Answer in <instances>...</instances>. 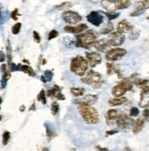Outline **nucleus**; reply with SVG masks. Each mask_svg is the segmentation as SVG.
Here are the masks:
<instances>
[{
  "mask_svg": "<svg viewBox=\"0 0 149 151\" xmlns=\"http://www.w3.org/2000/svg\"><path fill=\"white\" fill-rule=\"evenodd\" d=\"M38 101L41 102L43 104H47V99H46V93H45V91L44 90H41L40 93H39L38 97H37Z\"/></svg>",
  "mask_w": 149,
  "mask_h": 151,
  "instance_id": "nucleus-31",
  "label": "nucleus"
},
{
  "mask_svg": "<svg viewBox=\"0 0 149 151\" xmlns=\"http://www.w3.org/2000/svg\"><path fill=\"white\" fill-rule=\"evenodd\" d=\"M96 149H99V150H108V148L102 147H96Z\"/></svg>",
  "mask_w": 149,
  "mask_h": 151,
  "instance_id": "nucleus-45",
  "label": "nucleus"
},
{
  "mask_svg": "<svg viewBox=\"0 0 149 151\" xmlns=\"http://www.w3.org/2000/svg\"><path fill=\"white\" fill-rule=\"evenodd\" d=\"M58 36H59V32H58L57 30L53 29V30H51V31L49 33V37H48V40H53V39L57 38Z\"/></svg>",
  "mask_w": 149,
  "mask_h": 151,
  "instance_id": "nucleus-36",
  "label": "nucleus"
},
{
  "mask_svg": "<svg viewBox=\"0 0 149 151\" xmlns=\"http://www.w3.org/2000/svg\"><path fill=\"white\" fill-rule=\"evenodd\" d=\"M19 10H17V8H16V9H14L13 11H12V13H11V15H10V17H12V19H14V20H17V16H19Z\"/></svg>",
  "mask_w": 149,
  "mask_h": 151,
  "instance_id": "nucleus-41",
  "label": "nucleus"
},
{
  "mask_svg": "<svg viewBox=\"0 0 149 151\" xmlns=\"http://www.w3.org/2000/svg\"><path fill=\"white\" fill-rule=\"evenodd\" d=\"M29 110H30V111H31V110H35V104H32V106L30 107V109H29Z\"/></svg>",
  "mask_w": 149,
  "mask_h": 151,
  "instance_id": "nucleus-46",
  "label": "nucleus"
},
{
  "mask_svg": "<svg viewBox=\"0 0 149 151\" xmlns=\"http://www.w3.org/2000/svg\"><path fill=\"white\" fill-rule=\"evenodd\" d=\"M19 70H21V72L27 73L28 75L31 76V77H34L35 75H36V73H35L34 70L29 66V65H22L20 64V69Z\"/></svg>",
  "mask_w": 149,
  "mask_h": 151,
  "instance_id": "nucleus-23",
  "label": "nucleus"
},
{
  "mask_svg": "<svg viewBox=\"0 0 149 151\" xmlns=\"http://www.w3.org/2000/svg\"><path fill=\"white\" fill-rule=\"evenodd\" d=\"M98 100V95L96 94H87L85 95L84 97L81 99H77V100H74V103L75 104H93L94 103H96Z\"/></svg>",
  "mask_w": 149,
  "mask_h": 151,
  "instance_id": "nucleus-14",
  "label": "nucleus"
},
{
  "mask_svg": "<svg viewBox=\"0 0 149 151\" xmlns=\"http://www.w3.org/2000/svg\"><path fill=\"white\" fill-rule=\"evenodd\" d=\"M63 20L71 25H74L82 20V16L74 11H66L62 14Z\"/></svg>",
  "mask_w": 149,
  "mask_h": 151,
  "instance_id": "nucleus-9",
  "label": "nucleus"
},
{
  "mask_svg": "<svg viewBox=\"0 0 149 151\" xmlns=\"http://www.w3.org/2000/svg\"><path fill=\"white\" fill-rule=\"evenodd\" d=\"M147 19H148V20H149V17H147Z\"/></svg>",
  "mask_w": 149,
  "mask_h": 151,
  "instance_id": "nucleus-52",
  "label": "nucleus"
},
{
  "mask_svg": "<svg viewBox=\"0 0 149 151\" xmlns=\"http://www.w3.org/2000/svg\"><path fill=\"white\" fill-rule=\"evenodd\" d=\"M112 30H113V25H112L111 22H109V23L101 30V33H102V34H109V33L112 32Z\"/></svg>",
  "mask_w": 149,
  "mask_h": 151,
  "instance_id": "nucleus-30",
  "label": "nucleus"
},
{
  "mask_svg": "<svg viewBox=\"0 0 149 151\" xmlns=\"http://www.w3.org/2000/svg\"><path fill=\"white\" fill-rule=\"evenodd\" d=\"M82 82L84 83L85 84L92 85V88H100L103 84V81L102 79V75L94 70H90L86 73L84 77L82 78Z\"/></svg>",
  "mask_w": 149,
  "mask_h": 151,
  "instance_id": "nucleus-5",
  "label": "nucleus"
},
{
  "mask_svg": "<svg viewBox=\"0 0 149 151\" xmlns=\"http://www.w3.org/2000/svg\"><path fill=\"white\" fill-rule=\"evenodd\" d=\"M24 109H25V106H24V105H21V107H20V111H21V112H23V111H24Z\"/></svg>",
  "mask_w": 149,
  "mask_h": 151,
  "instance_id": "nucleus-48",
  "label": "nucleus"
},
{
  "mask_svg": "<svg viewBox=\"0 0 149 151\" xmlns=\"http://www.w3.org/2000/svg\"><path fill=\"white\" fill-rule=\"evenodd\" d=\"M111 46H120L122 43L125 42V36L122 34L119 33V32H112L110 34V36L108 38Z\"/></svg>",
  "mask_w": 149,
  "mask_h": 151,
  "instance_id": "nucleus-11",
  "label": "nucleus"
},
{
  "mask_svg": "<svg viewBox=\"0 0 149 151\" xmlns=\"http://www.w3.org/2000/svg\"><path fill=\"white\" fill-rule=\"evenodd\" d=\"M92 46L100 51H104L106 50L109 46H111L110 44V41L108 39H102L100 40H97V41H94V43L92 44Z\"/></svg>",
  "mask_w": 149,
  "mask_h": 151,
  "instance_id": "nucleus-17",
  "label": "nucleus"
},
{
  "mask_svg": "<svg viewBox=\"0 0 149 151\" xmlns=\"http://www.w3.org/2000/svg\"><path fill=\"white\" fill-rule=\"evenodd\" d=\"M102 6L108 12H115L118 9H125L131 6L130 0H102Z\"/></svg>",
  "mask_w": 149,
  "mask_h": 151,
  "instance_id": "nucleus-3",
  "label": "nucleus"
},
{
  "mask_svg": "<svg viewBox=\"0 0 149 151\" xmlns=\"http://www.w3.org/2000/svg\"><path fill=\"white\" fill-rule=\"evenodd\" d=\"M133 89V84L128 80H124L120 82L117 85H115L112 89V93L115 97H121L124 95L127 91H131Z\"/></svg>",
  "mask_w": 149,
  "mask_h": 151,
  "instance_id": "nucleus-6",
  "label": "nucleus"
},
{
  "mask_svg": "<svg viewBox=\"0 0 149 151\" xmlns=\"http://www.w3.org/2000/svg\"><path fill=\"white\" fill-rule=\"evenodd\" d=\"M46 127V133H47V137H48V140L50 141L52 138H54L56 137V133L54 131V129L51 127L50 125H48V124H45Z\"/></svg>",
  "mask_w": 149,
  "mask_h": 151,
  "instance_id": "nucleus-25",
  "label": "nucleus"
},
{
  "mask_svg": "<svg viewBox=\"0 0 149 151\" xmlns=\"http://www.w3.org/2000/svg\"><path fill=\"white\" fill-rule=\"evenodd\" d=\"M87 20H88L90 23H92L93 26L99 27L103 21V17L101 14V12L92 11L87 16Z\"/></svg>",
  "mask_w": 149,
  "mask_h": 151,
  "instance_id": "nucleus-12",
  "label": "nucleus"
},
{
  "mask_svg": "<svg viewBox=\"0 0 149 151\" xmlns=\"http://www.w3.org/2000/svg\"><path fill=\"white\" fill-rule=\"evenodd\" d=\"M122 113H120L116 109H111L107 112L106 115H105V119H106V123L108 126H112V125H116V120L118 116Z\"/></svg>",
  "mask_w": 149,
  "mask_h": 151,
  "instance_id": "nucleus-13",
  "label": "nucleus"
},
{
  "mask_svg": "<svg viewBox=\"0 0 149 151\" xmlns=\"http://www.w3.org/2000/svg\"><path fill=\"white\" fill-rule=\"evenodd\" d=\"M86 57H87V60L89 63V65L92 68L96 67L102 63V57L98 52H93V51L86 52Z\"/></svg>",
  "mask_w": 149,
  "mask_h": 151,
  "instance_id": "nucleus-10",
  "label": "nucleus"
},
{
  "mask_svg": "<svg viewBox=\"0 0 149 151\" xmlns=\"http://www.w3.org/2000/svg\"><path fill=\"white\" fill-rule=\"evenodd\" d=\"M78 111L82 115L83 120L89 125H96L100 121L99 114L95 108H93L91 104H80L78 105Z\"/></svg>",
  "mask_w": 149,
  "mask_h": 151,
  "instance_id": "nucleus-1",
  "label": "nucleus"
},
{
  "mask_svg": "<svg viewBox=\"0 0 149 151\" xmlns=\"http://www.w3.org/2000/svg\"><path fill=\"white\" fill-rule=\"evenodd\" d=\"M127 102V99L125 97H115V98H112L109 100V104L112 106H118V105H122Z\"/></svg>",
  "mask_w": 149,
  "mask_h": 151,
  "instance_id": "nucleus-19",
  "label": "nucleus"
},
{
  "mask_svg": "<svg viewBox=\"0 0 149 151\" xmlns=\"http://www.w3.org/2000/svg\"><path fill=\"white\" fill-rule=\"evenodd\" d=\"M116 125L119 129L128 130L135 125V121L131 117H129L128 115H126L125 114L122 113L116 120Z\"/></svg>",
  "mask_w": 149,
  "mask_h": 151,
  "instance_id": "nucleus-7",
  "label": "nucleus"
},
{
  "mask_svg": "<svg viewBox=\"0 0 149 151\" xmlns=\"http://www.w3.org/2000/svg\"><path fill=\"white\" fill-rule=\"evenodd\" d=\"M96 38H97V35L94 33V31L88 30L85 33L78 35L76 45L81 48L88 49L91 45H92L94 43V41L96 40Z\"/></svg>",
  "mask_w": 149,
  "mask_h": 151,
  "instance_id": "nucleus-4",
  "label": "nucleus"
},
{
  "mask_svg": "<svg viewBox=\"0 0 149 151\" xmlns=\"http://www.w3.org/2000/svg\"><path fill=\"white\" fill-rule=\"evenodd\" d=\"M105 15L107 16L109 20H113L115 19H116V17H119V14L118 13H110V12H108V13H105Z\"/></svg>",
  "mask_w": 149,
  "mask_h": 151,
  "instance_id": "nucleus-37",
  "label": "nucleus"
},
{
  "mask_svg": "<svg viewBox=\"0 0 149 151\" xmlns=\"http://www.w3.org/2000/svg\"><path fill=\"white\" fill-rule=\"evenodd\" d=\"M139 30L137 29H133L132 30L130 31V36H129V39L130 40H136L138 37H139Z\"/></svg>",
  "mask_w": 149,
  "mask_h": 151,
  "instance_id": "nucleus-33",
  "label": "nucleus"
},
{
  "mask_svg": "<svg viewBox=\"0 0 149 151\" xmlns=\"http://www.w3.org/2000/svg\"><path fill=\"white\" fill-rule=\"evenodd\" d=\"M59 112V104L57 102H53L51 104V114L52 115H56Z\"/></svg>",
  "mask_w": 149,
  "mask_h": 151,
  "instance_id": "nucleus-34",
  "label": "nucleus"
},
{
  "mask_svg": "<svg viewBox=\"0 0 149 151\" xmlns=\"http://www.w3.org/2000/svg\"><path fill=\"white\" fill-rule=\"evenodd\" d=\"M52 77H53V73H52L51 70H45V73H43V75H41L40 80H41L42 83H49V82L51 81Z\"/></svg>",
  "mask_w": 149,
  "mask_h": 151,
  "instance_id": "nucleus-22",
  "label": "nucleus"
},
{
  "mask_svg": "<svg viewBox=\"0 0 149 151\" xmlns=\"http://www.w3.org/2000/svg\"><path fill=\"white\" fill-rule=\"evenodd\" d=\"M20 29H21V23H19V22L16 23V24L12 27V33H13L14 35L19 34V31H20Z\"/></svg>",
  "mask_w": 149,
  "mask_h": 151,
  "instance_id": "nucleus-32",
  "label": "nucleus"
},
{
  "mask_svg": "<svg viewBox=\"0 0 149 151\" xmlns=\"http://www.w3.org/2000/svg\"><path fill=\"white\" fill-rule=\"evenodd\" d=\"M72 6V4L71 2H64L62 4L57 6L56 9H58V10H66V9H69V8H71Z\"/></svg>",
  "mask_w": 149,
  "mask_h": 151,
  "instance_id": "nucleus-29",
  "label": "nucleus"
},
{
  "mask_svg": "<svg viewBox=\"0 0 149 151\" xmlns=\"http://www.w3.org/2000/svg\"><path fill=\"white\" fill-rule=\"evenodd\" d=\"M6 57H7V60H8V64H10L11 63V59H12V48H11L9 40H7V42H6Z\"/></svg>",
  "mask_w": 149,
  "mask_h": 151,
  "instance_id": "nucleus-27",
  "label": "nucleus"
},
{
  "mask_svg": "<svg viewBox=\"0 0 149 151\" xmlns=\"http://www.w3.org/2000/svg\"><path fill=\"white\" fill-rule=\"evenodd\" d=\"M126 54V50L125 49H121V48H115L110 50L107 53H106V60H110V61H116L121 60L122 57Z\"/></svg>",
  "mask_w": 149,
  "mask_h": 151,
  "instance_id": "nucleus-8",
  "label": "nucleus"
},
{
  "mask_svg": "<svg viewBox=\"0 0 149 151\" xmlns=\"http://www.w3.org/2000/svg\"><path fill=\"white\" fill-rule=\"evenodd\" d=\"M138 114H139V109L136 107H132V109H131V111H130L131 116H137Z\"/></svg>",
  "mask_w": 149,
  "mask_h": 151,
  "instance_id": "nucleus-39",
  "label": "nucleus"
},
{
  "mask_svg": "<svg viewBox=\"0 0 149 151\" xmlns=\"http://www.w3.org/2000/svg\"><path fill=\"white\" fill-rule=\"evenodd\" d=\"M87 29V25L86 24H80L75 27L72 26H66L64 28V31L68 33H72V34H78L84 31Z\"/></svg>",
  "mask_w": 149,
  "mask_h": 151,
  "instance_id": "nucleus-16",
  "label": "nucleus"
},
{
  "mask_svg": "<svg viewBox=\"0 0 149 151\" xmlns=\"http://www.w3.org/2000/svg\"><path fill=\"white\" fill-rule=\"evenodd\" d=\"M145 126V117H140L136 120V122H135V125L133 127V133L135 135L138 134V133L143 129Z\"/></svg>",
  "mask_w": 149,
  "mask_h": 151,
  "instance_id": "nucleus-18",
  "label": "nucleus"
},
{
  "mask_svg": "<svg viewBox=\"0 0 149 151\" xmlns=\"http://www.w3.org/2000/svg\"><path fill=\"white\" fill-rule=\"evenodd\" d=\"M143 116L145 117V118L147 119V118L149 117V108L146 107V109H145V110L144 111V113H143Z\"/></svg>",
  "mask_w": 149,
  "mask_h": 151,
  "instance_id": "nucleus-43",
  "label": "nucleus"
},
{
  "mask_svg": "<svg viewBox=\"0 0 149 151\" xmlns=\"http://www.w3.org/2000/svg\"><path fill=\"white\" fill-rule=\"evenodd\" d=\"M2 120V115H0V121Z\"/></svg>",
  "mask_w": 149,
  "mask_h": 151,
  "instance_id": "nucleus-51",
  "label": "nucleus"
},
{
  "mask_svg": "<svg viewBox=\"0 0 149 151\" xmlns=\"http://www.w3.org/2000/svg\"><path fill=\"white\" fill-rule=\"evenodd\" d=\"M90 1L92 2V3H97L99 0H90Z\"/></svg>",
  "mask_w": 149,
  "mask_h": 151,
  "instance_id": "nucleus-47",
  "label": "nucleus"
},
{
  "mask_svg": "<svg viewBox=\"0 0 149 151\" xmlns=\"http://www.w3.org/2000/svg\"><path fill=\"white\" fill-rule=\"evenodd\" d=\"M10 140V133L8 131H6L3 134V145H7V143Z\"/></svg>",
  "mask_w": 149,
  "mask_h": 151,
  "instance_id": "nucleus-35",
  "label": "nucleus"
},
{
  "mask_svg": "<svg viewBox=\"0 0 149 151\" xmlns=\"http://www.w3.org/2000/svg\"><path fill=\"white\" fill-rule=\"evenodd\" d=\"M134 28L133 26L131 25L127 20H122L121 22H119L118 26H117V32L121 33V34H125V33H128L132 30Z\"/></svg>",
  "mask_w": 149,
  "mask_h": 151,
  "instance_id": "nucleus-15",
  "label": "nucleus"
},
{
  "mask_svg": "<svg viewBox=\"0 0 149 151\" xmlns=\"http://www.w3.org/2000/svg\"><path fill=\"white\" fill-rule=\"evenodd\" d=\"M106 69H107V73L108 75H112L113 73L118 74L119 77H122V73L121 72L118 70V68L116 66H115L112 63H106Z\"/></svg>",
  "mask_w": 149,
  "mask_h": 151,
  "instance_id": "nucleus-21",
  "label": "nucleus"
},
{
  "mask_svg": "<svg viewBox=\"0 0 149 151\" xmlns=\"http://www.w3.org/2000/svg\"><path fill=\"white\" fill-rule=\"evenodd\" d=\"M5 60H6V55H5V53L2 50H0V63H4Z\"/></svg>",
  "mask_w": 149,
  "mask_h": 151,
  "instance_id": "nucleus-42",
  "label": "nucleus"
},
{
  "mask_svg": "<svg viewBox=\"0 0 149 151\" xmlns=\"http://www.w3.org/2000/svg\"><path fill=\"white\" fill-rule=\"evenodd\" d=\"M54 97H56V99H58V100H65V96L62 93H61V91L57 92L55 93V96Z\"/></svg>",
  "mask_w": 149,
  "mask_h": 151,
  "instance_id": "nucleus-40",
  "label": "nucleus"
},
{
  "mask_svg": "<svg viewBox=\"0 0 149 151\" xmlns=\"http://www.w3.org/2000/svg\"><path fill=\"white\" fill-rule=\"evenodd\" d=\"M2 98H1V97H0V106H1V104H2Z\"/></svg>",
  "mask_w": 149,
  "mask_h": 151,
  "instance_id": "nucleus-49",
  "label": "nucleus"
},
{
  "mask_svg": "<svg viewBox=\"0 0 149 151\" xmlns=\"http://www.w3.org/2000/svg\"><path fill=\"white\" fill-rule=\"evenodd\" d=\"M11 77V73H10V70H6L5 73H3V75H2V80H1V89H5L6 86V83L8 80L10 79Z\"/></svg>",
  "mask_w": 149,
  "mask_h": 151,
  "instance_id": "nucleus-24",
  "label": "nucleus"
},
{
  "mask_svg": "<svg viewBox=\"0 0 149 151\" xmlns=\"http://www.w3.org/2000/svg\"><path fill=\"white\" fill-rule=\"evenodd\" d=\"M89 67V63L82 56H76L71 61V70L78 76H83Z\"/></svg>",
  "mask_w": 149,
  "mask_h": 151,
  "instance_id": "nucleus-2",
  "label": "nucleus"
},
{
  "mask_svg": "<svg viewBox=\"0 0 149 151\" xmlns=\"http://www.w3.org/2000/svg\"><path fill=\"white\" fill-rule=\"evenodd\" d=\"M33 39H34L35 42H37V43H39L40 40H41V38L39 36V34L37 31H33Z\"/></svg>",
  "mask_w": 149,
  "mask_h": 151,
  "instance_id": "nucleus-38",
  "label": "nucleus"
},
{
  "mask_svg": "<svg viewBox=\"0 0 149 151\" xmlns=\"http://www.w3.org/2000/svg\"><path fill=\"white\" fill-rule=\"evenodd\" d=\"M1 9H2V5H1V3H0V11H1Z\"/></svg>",
  "mask_w": 149,
  "mask_h": 151,
  "instance_id": "nucleus-50",
  "label": "nucleus"
},
{
  "mask_svg": "<svg viewBox=\"0 0 149 151\" xmlns=\"http://www.w3.org/2000/svg\"><path fill=\"white\" fill-rule=\"evenodd\" d=\"M135 6L139 8H141L144 11L148 9L149 8V0H143V1H140V2H137L135 4Z\"/></svg>",
  "mask_w": 149,
  "mask_h": 151,
  "instance_id": "nucleus-28",
  "label": "nucleus"
},
{
  "mask_svg": "<svg viewBox=\"0 0 149 151\" xmlns=\"http://www.w3.org/2000/svg\"><path fill=\"white\" fill-rule=\"evenodd\" d=\"M139 105L141 107H149V93H141Z\"/></svg>",
  "mask_w": 149,
  "mask_h": 151,
  "instance_id": "nucleus-20",
  "label": "nucleus"
},
{
  "mask_svg": "<svg viewBox=\"0 0 149 151\" xmlns=\"http://www.w3.org/2000/svg\"><path fill=\"white\" fill-rule=\"evenodd\" d=\"M71 93L76 96V97H80L82 95H83L85 93V89L84 88H77V87H73L71 89Z\"/></svg>",
  "mask_w": 149,
  "mask_h": 151,
  "instance_id": "nucleus-26",
  "label": "nucleus"
},
{
  "mask_svg": "<svg viewBox=\"0 0 149 151\" xmlns=\"http://www.w3.org/2000/svg\"><path fill=\"white\" fill-rule=\"evenodd\" d=\"M118 131L117 130H113V131H107L106 132V136H111V135H113V134H116Z\"/></svg>",
  "mask_w": 149,
  "mask_h": 151,
  "instance_id": "nucleus-44",
  "label": "nucleus"
}]
</instances>
